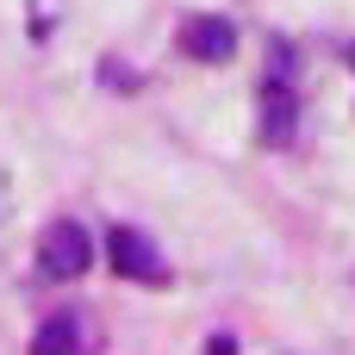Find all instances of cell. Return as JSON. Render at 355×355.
I'll return each mask as SVG.
<instances>
[{
    "label": "cell",
    "mask_w": 355,
    "mask_h": 355,
    "mask_svg": "<svg viewBox=\"0 0 355 355\" xmlns=\"http://www.w3.org/2000/svg\"><path fill=\"white\" fill-rule=\"evenodd\" d=\"M87 268H94V237H87V225H81V218L44 225V237H37V275H44V281H75V275H87Z\"/></svg>",
    "instance_id": "1"
},
{
    "label": "cell",
    "mask_w": 355,
    "mask_h": 355,
    "mask_svg": "<svg viewBox=\"0 0 355 355\" xmlns=\"http://www.w3.org/2000/svg\"><path fill=\"white\" fill-rule=\"evenodd\" d=\"M106 256H112V275H125L137 287H168V262L156 256V243L144 231H112L106 237Z\"/></svg>",
    "instance_id": "2"
},
{
    "label": "cell",
    "mask_w": 355,
    "mask_h": 355,
    "mask_svg": "<svg viewBox=\"0 0 355 355\" xmlns=\"http://www.w3.org/2000/svg\"><path fill=\"white\" fill-rule=\"evenodd\" d=\"M231 50H237V25H231V19L200 12V19L181 25V56H193V62H225Z\"/></svg>",
    "instance_id": "3"
},
{
    "label": "cell",
    "mask_w": 355,
    "mask_h": 355,
    "mask_svg": "<svg viewBox=\"0 0 355 355\" xmlns=\"http://www.w3.org/2000/svg\"><path fill=\"white\" fill-rule=\"evenodd\" d=\"M87 349H94L87 312H50L31 337V355H87Z\"/></svg>",
    "instance_id": "4"
},
{
    "label": "cell",
    "mask_w": 355,
    "mask_h": 355,
    "mask_svg": "<svg viewBox=\"0 0 355 355\" xmlns=\"http://www.w3.org/2000/svg\"><path fill=\"white\" fill-rule=\"evenodd\" d=\"M293 87L287 81H268L262 87V144H287L293 137Z\"/></svg>",
    "instance_id": "5"
},
{
    "label": "cell",
    "mask_w": 355,
    "mask_h": 355,
    "mask_svg": "<svg viewBox=\"0 0 355 355\" xmlns=\"http://www.w3.org/2000/svg\"><path fill=\"white\" fill-rule=\"evenodd\" d=\"M206 355H237V337H212V343H206Z\"/></svg>",
    "instance_id": "6"
},
{
    "label": "cell",
    "mask_w": 355,
    "mask_h": 355,
    "mask_svg": "<svg viewBox=\"0 0 355 355\" xmlns=\"http://www.w3.org/2000/svg\"><path fill=\"white\" fill-rule=\"evenodd\" d=\"M12 212V181H6V168H0V218Z\"/></svg>",
    "instance_id": "7"
},
{
    "label": "cell",
    "mask_w": 355,
    "mask_h": 355,
    "mask_svg": "<svg viewBox=\"0 0 355 355\" xmlns=\"http://www.w3.org/2000/svg\"><path fill=\"white\" fill-rule=\"evenodd\" d=\"M250 355H293V349H250Z\"/></svg>",
    "instance_id": "8"
}]
</instances>
